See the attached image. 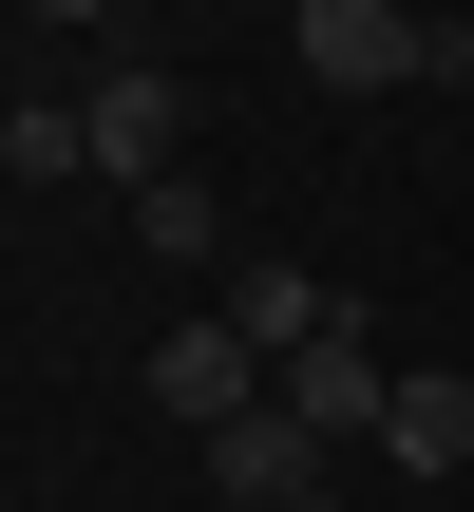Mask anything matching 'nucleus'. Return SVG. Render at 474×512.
I'll use <instances>...</instances> for the list:
<instances>
[{"label":"nucleus","mask_w":474,"mask_h":512,"mask_svg":"<svg viewBox=\"0 0 474 512\" xmlns=\"http://www.w3.org/2000/svg\"><path fill=\"white\" fill-rule=\"evenodd\" d=\"M304 76H323V95H399V76H474V19H418V0H304Z\"/></svg>","instance_id":"nucleus-1"},{"label":"nucleus","mask_w":474,"mask_h":512,"mask_svg":"<svg viewBox=\"0 0 474 512\" xmlns=\"http://www.w3.org/2000/svg\"><path fill=\"white\" fill-rule=\"evenodd\" d=\"M247 399H266V342H247L228 304H209V323H152V418H190V437H228Z\"/></svg>","instance_id":"nucleus-2"},{"label":"nucleus","mask_w":474,"mask_h":512,"mask_svg":"<svg viewBox=\"0 0 474 512\" xmlns=\"http://www.w3.org/2000/svg\"><path fill=\"white\" fill-rule=\"evenodd\" d=\"M266 399H285V418H304V437H380V418H399V361H380V342H361V323H323V342H304V361H285V380H266Z\"/></svg>","instance_id":"nucleus-3"},{"label":"nucleus","mask_w":474,"mask_h":512,"mask_svg":"<svg viewBox=\"0 0 474 512\" xmlns=\"http://www.w3.org/2000/svg\"><path fill=\"white\" fill-rule=\"evenodd\" d=\"M76 133H95V171H133V190H152V171H171V133H190V95L133 57V76H95V95H76Z\"/></svg>","instance_id":"nucleus-4"},{"label":"nucleus","mask_w":474,"mask_h":512,"mask_svg":"<svg viewBox=\"0 0 474 512\" xmlns=\"http://www.w3.org/2000/svg\"><path fill=\"white\" fill-rule=\"evenodd\" d=\"M304 456H323V437H304L285 399H247V418L209 437V512H285V494H304Z\"/></svg>","instance_id":"nucleus-5"},{"label":"nucleus","mask_w":474,"mask_h":512,"mask_svg":"<svg viewBox=\"0 0 474 512\" xmlns=\"http://www.w3.org/2000/svg\"><path fill=\"white\" fill-rule=\"evenodd\" d=\"M228 323H247V342H266V380H285V361H304L323 323H361V304H342V285H304V266H247V285H228Z\"/></svg>","instance_id":"nucleus-6"},{"label":"nucleus","mask_w":474,"mask_h":512,"mask_svg":"<svg viewBox=\"0 0 474 512\" xmlns=\"http://www.w3.org/2000/svg\"><path fill=\"white\" fill-rule=\"evenodd\" d=\"M380 456H418V475H456V456H474V380H399V418H380Z\"/></svg>","instance_id":"nucleus-7"},{"label":"nucleus","mask_w":474,"mask_h":512,"mask_svg":"<svg viewBox=\"0 0 474 512\" xmlns=\"http://www.w3.org/2000/svg\"><path fill=\"white\" fill-rule=\"evenodd\" d=\"M133 228H152V266H209V247H228V209H209L190 171H152V190H133Z\"/></svg>","instance_id":"nucleus-8"},{"label":"nucleus","mask_w":474,"mask_h":512,"mask_svg":"<svg viewBox=\"0 0 474 512\" xmlns=\"http://www.w3.org/2000/svg\"><path fill=\"white\" fill-rule=\"evenodd\" d=\"M0 171H95V133H76V114H38V95H0Z\"/></svg>","instance_id":"nucleus-9"},{"label":"nucleus","mask_w":474,"mask_h":512,"mask_svg":"<svg viewBox=\"0 0 474 512\" xmlns=\"http://www.w3.org/2000/svg\"><path fill=\"white\" fill-rule=\"evenodd\" d=\"M19 19H114V0H19Z\"/></svg>","instance_id":"nucleus-10"},{"label":"nucleus","mask_w":474,"mask_h":512,"mask_svg":"<svg viewBox=\"0 0 474 512\" xmlns=\"http://www.w3.org/2000/svg\"><path fill=\"white\" fill-rule=\"evenodd\" d=\"M285 512H342V494H285Z\"/></svg>","instance_id":"nucleus-11"}]
</instances>
